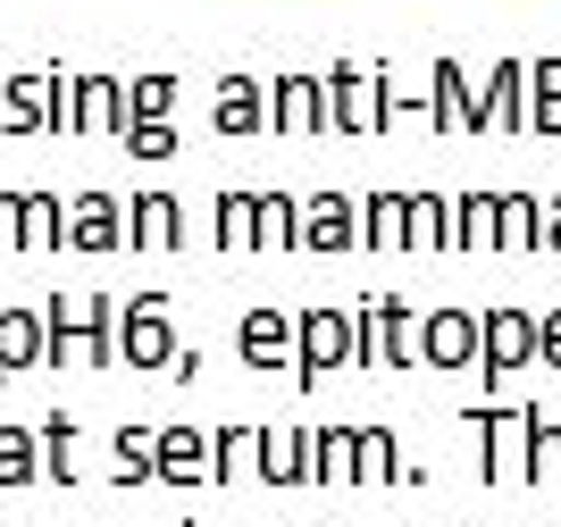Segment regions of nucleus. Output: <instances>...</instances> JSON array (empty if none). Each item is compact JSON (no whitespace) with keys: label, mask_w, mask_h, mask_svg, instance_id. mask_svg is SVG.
I'll use <instances>...</instances> for the list:
<instances>
[{"label":"nucleus","mask_w":561,"mask_h":527,"mask_svg":"<svg viewBox=\"0 0 561 527\" xmlns=\"http://www.w3.org/2000/svg\"><path fill=\"white\" fill-rule=\"evenodd\" d=\"M126 360H142V368H160V360H168V326H160V294H142V301H135V319H126Z\"/></svg>","instance_id":"f257e3e1"},{"label":"nucleus","mask_w":561,"mask_h":527,"mask_svg":"<svg viewBox=\"0 0 561 527\" xmlns=\"http://www.w3.org/2000/svg\"><path fill=\"white\" fill-rule=\"evenodd\" d=\"M218 126H227V135H252V126H260V101H252V84H243V76H227V84H218Z\"/></svg>","instance_id":"f03ea898"},{"label":"nucleus","mask_w":561,"mask_h":527,"mask_svg":"<svg viewBox=\"0 0 561 527\" xmlns=\"http://www.w3.org/2000/svg\"><path fill=\"white\" fill-rule=\"evenodd\" d=\"M25 478H34V444L18 427H0V485H25Z\"/></svg>","instance_id":"7ed1b4c3"},{"label":"nucleus","mask_w":561,"mask_h":527,"mask_svg":"<svg viewBox=\"0 0 561 527\" xmlns=\"http://www.w3.org/2000/svg\"><path fill=\"white\" fill-rule=\"evenodd\" d=\"M68 243H117V218H110V202H84V218L68 227Z\"/></svg>","instance_id":"20e7f679"},{"label":"nucleus","mask_w":561,"mask_h":527,"mask_svg":"<svg viewBox=\"0 0 561 527\" xmlns=\"http://www.w3.org/2000/svg\"><path fill=\"white\" fill-rule=\"evenodd\" d=\"M34 360V319H0V368Z\"/></svg>","instance_id":"39448f33"},{"label":"nucleus","mask_w":561,"mask_h":527,"mask_svg":"<svg viewBox=\"0 0 561 527\" xmlns=\"http://www.w3.org/2000/svg\"><path fill=\"white\" fill-rule=\"evenodd\" d=\"M252 209L260 202H234L227 193V202H218V243H243V234H252Z\"/></svg>","instance_id":"423d86ee"},{"label":"nucleus","mask_w":561,"mask_h":527,"mask_svg":"<svg viewBox=\"0 0 561 527\" xmlns=\"http://www.w3.org/2000/svg\"><path fill=\"white\" fill-rule=\"evenodd\" d=\"M135 209H142V243H160V234L176 243V202H135Z\"/></svg>","instance_id":"0eeeda50"},{"label":"nucleus","mask_w":561,"mask_h":527,"mask_svg":"<svg viewBox=\"0 0 561 527\" xmlns=\"http://www.w3.org/2000/svg\"><path fill=\"white\" fill-rule=\"evenodd\" d=\"M528 352V319H494V368Z\"/></svg>","instance_id":"6e6552de"},{"label":"nucleus","mask_w":561,"mask_h":527,"mask_svg":"<svg viewBox=\"0 0 561 527\" xmlns=\"http://www.w3.org/2000/svg\"><path fill=\"white\" fill-rule=\"evenodd\" d=\"M252 360H277V319H252Z\"/></svg>","instance_id":"1a4fd4ad"},{"label":"nucleus","mask_w":561,"mask_h":527,"mask_svg":"<svg viewBox=\"0 0 561 527\" xmlns=\"http://www.w3.org/2000/svg\"><path fill=\"white\" fill-rule=\"evenodd\" d=\"M545 352H553V360H561V319H553V326H545Z\"/></svg>","instance_id":"9d476101"}]
</instances>
